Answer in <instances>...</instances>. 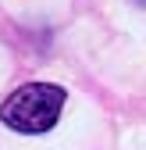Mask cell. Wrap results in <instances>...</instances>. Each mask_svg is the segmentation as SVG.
Here are the masks:
<instances>
[{
    "mask_svg": "<svg viewBox=\"0 0 146 150\" xmlns=\"http://www.w3.org/2000/svg\"><path fill=\"white\" fill-rule=\"evenodd\" d=\"M64 107V89L53 82H29L22 89H14L7 104L0 107V118H4L14 132H46V129L61 118Z\"/></svg>",
    "mask_w": 146,
    "mask_h": 150,
    "instance_id": "obj_1",
    "label": "cell"
}]
</instances>
